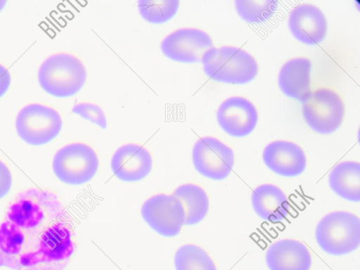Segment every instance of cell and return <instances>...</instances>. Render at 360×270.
<instances>
[{
    "instance_id": "7",
    "label": "cell",
    "mask_w": 360,
    "mask_h": 270,
    "mask_svg": "<svg viewBox=\"0 0 360 270\" xmlns=\"http://www.w3.org/2000/svg\"><path fill=\"white\" fill-rule=\"evenodd\" d=\"M344 105L333 90L319 89L311 92L302 102V115L307 124L316 132L328 134L340 126Z\"/></svg>"
},
{
    "instance_id": "5",
    "label": "cell",
    "mask_w": 360,
    "mask_h": 270,
    "mask_svg": "<svg viewBox=\"0 0 360 270\" xmlns=\"http://www.w3.org/2000/svg\"><path fill=\"white\" fill-rule=\"evenodd\" d=\"M98 168L94 150L82 143H73L58 150L53 160L56 176L63 182L80 185L90 181Z\"/></svg>"
},
{
    "instance_id": "19",
    "label": "cell",
    "mask_w": 360,
    "mask_h": 270,
    "mask_svg": "<svg viewBox=\"0 0 360 270\" xmlns=\"http://www.w3.org/2000/svg\"><path fill=\"white\" fill-rule=\"evenodd\" d=\"M172 195L181 203L185 225L198 224L206 216L209 200L201 187L191 184H184L176 188Z\"/></svg>"
},
{
    "instance_id": "8",
    "label": "cell",
    "mask_w": 360,
    "mask_h": 270,
    "mask_svg": "<svg viewBox=\"0 0 360 270\" xmlns=\"http://www.w3.org/2000/svg\"><path fill=\"white\" fill-rule=\"evenodd\" d=\"M192 160L195 168L200 174L213 180L225 179L234 164L231 148L210 136L202 137L195 142Z\"/></svg>"
},
{
    "instance_id": "17",
    "label": "cell",
    "mask_w": 360,
    "mask_h": 270,
    "mask_svg": "<svg viewBox=\"0 0 360 270\" xmlns=\"http://www.w3.org/2000/svg\"><path fill=\"white\" fill-rule=\"evenodd\" d=\"M252 205L262 219L276 222L283 219L289 212V202L284 193L276 186L263 184L252 193Z\"/></svg>"
},
{
    "instance_id": "21",
    "label": "cell",
    "mask_w": 360,
    "mask_h": 270,
    "mask_svg": "<svg viewBox=\"0 0 360 270\" xmlns=\"http://www.w3.org/2000/svg\"><path fill=\"white\" fill-rule=\"evenodd\" d=\"M139 13L151 23H163L171 19L177 12L178 0H139L137 3Z\"/></svg>"
},
{
    "instance_id": "22",
    "label": "cell",
    "mask_w": 360,
    "mask_h": 270,
    "mask_svg": "<svg viewBox=\"0 0 360 270\" xmlns=\"http://www.w3.org/2000/svg\"><path fill=\"white\" fill-rule=\"evenodd\" d=\"M237 13L248 22H262L274 13L278 3L274 0H236Z\"/></svg>"
},
{
    "instance_id": "14",
    "label": "cell",
    "mask_w": 360,
    "mask_h": 270,
    "mask_svg": "<svg viewBox=\"0 0 360 270\" xmlns=\"http://www.w3.org/2000/svg\"><path fill=\"white\" fill-rule=\"evenodd\" d=\"M264 164L274 172L284 176H295L303 172L306 158L302 149L287 141L268 144L262 154Z\"/></svg>"
},
{
    "instance_id": "15",
    "label": "cell",
    "mask_w": 360,
    "mask_h": 270,
    "mask_svg": "<svg viewBox=\"0 0 360 270\" xmlns=\"http://www.w3.org/2000/svg\"><path fill=\"white\" fill-rule=\"evenodd\" d=\"M266 262L270 270H309L311 259L308 249L302 243L283 239L269 247Z\"/></svg>"
},
{
    "instance_id": "2",
    "label": "cell",
    "mask_w": 360,
    "mask_h": 270,
    "mask_svg": "<svg viewBox=\"0 0 360 270\" xmlns=\"http://www.w3.org/2000/svg\"><path fill=\"white\" fill-rule=\"evenodd\" d=\"M201 63L210 79L225 83H248L258 72V65L253 56L235 46H213L204 53Z\"/></svg>"
},
{
    "instance_id": "11",
    "label": "cell",
    "mask_w": 360,
    "mask_h": 270,
    "mask_svg": "<svg viewBox=\"0 0 360 270\" xmlns=\"http://www.w3.org/2000/svg\"><path fill=\"white\" fill-rule=\"evenodd\" d=\"M219 126L228 134L241 137L255 129L258 114L255 105L248 99L232 96L224 101L217 112Z\"/></svg>"
},
{
    "instance_id": "12",
    "label": "cell",
    "mask_w": 360,
    "mask_h": 270,
    "mask_svg": "<svg viewBox=\"0 0 360 270\" xmlns=\"http://www.w3.org/2000/svg\"><path fill=\"white\" fill-rule=\"evenodd\" d=\"M288 27L297 40L314 45L324 39L327 32V20L323 13L316 6L300 4L289 15Z\"/></svg>"
},
{
    "instance_id": "13",
    "label": "cell",
    "mask_w": 360,
    "mask_h": 270,
    "mask_svg": "<svg viewBox=\"0 0 360 270\" xmlns=\"http://www.w3.org/2000/svg\"><path fill=\"white\" fill-rule=\"evenodd\" d=\"M152 168L150 153L141 146L128 143L120 146L111 160L114 174L124 181H136L146 177Z\"/></svg>"
},
{
    "instance_id": "26",
    "label": "cell",
    "mask_w": 360,
    "mask_h": 270,
    "mask_svg": "<svg viewBox=\"0 0 360 270\" xmlns=\"http://www.w3.org/2000/svg\"><path fill=\"white\" fill-rule=\"evenodd\" d=\"M6 4V0H0V11L4 8Z\"/></svg>"
},
{
    "instance_id": "1",
    "label": "cell",
    "mask_w": 360,
    "mask_h": 270,
    "mask_svg": "<svg viewBox=\"0 0 360 270\" xmlns=\"http://www.w3.org/2000/svg\"><path fill=\"white\" fill-rule=\"evenodd\" d=\"M72 229L55 194L38 188L20 192L0 225V266L63 270L75 250Z\"/></svg>"
},
{
    "instance_id": "16",
    "label": "cell",
    "mask_w": 360,
    "mask_h": 270,
    "mask_svg": "<svg viewBox=\"0 0 360 270\" xmlns=\"http://www.w3.org/2000/svg\"><path fill=\"white\" fill-rule=\"evenodd\" d=\"M311 61L305 58H295L281 68L278 82L281 90L288 97L304 102L310 91Z\"/></svg>"
},
{
    "instance_id": "18",
    "label": "cell",
    "mask_w": 360,
    "mask_h": 270,
    "mask_svg": "<svg viewBox=\"0 0 360 270\" xmlns=\"http://www.w3.org/2000/svg\"><path fill=\"white\" fill-rule=\"evenodd\" d=\"M330 188L340 197L352 202L360 200V165L347 161L337 165L329 174Z\"/></svg>"
},
{
    "instance_id": "3",
    "label": "cell",
    "mask_w": 360,
    "mask_h": 270,
    "mask_svg": "<svg viewBox=\"0 0 360 270\" xmlns=\"http://www.w3.org/2000/svg\"><path fill=\"white\" fill-rule=\"evenodd\" d=\"M82 62L65 53L48 57L40 65L38 80L41 88L56 97H68L77 94L86 79Z\"/></svg>"
},
{
    "instance_id": "9",
    "label": "cell",
    "mask_w": 360,
    "mask_h": 270,
    "mask_svg": "<svg viewBox=\"0 0 360 270\" xmlns=\"http://www.w3.org/2000/svg\"><path fill=\"white\" fill-rule=\"evenodd\" d=\"M141 215L150 227L163 236H176L184 224L183 207L173 195L150 197L142 205Z\"/></svg>"
},
{
    "instance_id": "23",
    "label": "cell",
    "mask_w": 360,
    "mask_h": 270,
    "mask_svg": "<svg viewBox=\"0 0 360 270\" xmlns=\"http://www.w3.org/2000/svg\"><path fill=\"white\" fill-rule=\"evenodd\" d=\"M72 111L91 121L103 129L107 127V120L103 110L96 104L83 102L75 105Z\"/></svg>"
},
{
    "instance_id": "6",
    "label": "cell",
    "mask_w": 360,
    "mask_h": 270,
    "mask_svg": "<svg viewBox=\"0 0 360 270\" xmlns=\"http://www.w3.org/2000/svg\"><path fill=\"white\" fill-rule=\"evenodd\" d=\"M18 136L32 146H40L53 140L62 128V119L54 109L41 104L25 106L15 120Z\"/></svg>"
},
{
    "instance_id": "25",
    "label": "cell",
    "mask_w": 360,
    "mask_h": 270,
    "mask_svg": "<svg viewBox=\"0 0 360 270\" xmlns=\"http://www.w3.org/2000/svg\"><path fill=\"white\" fill-rule=\"evenodd\" d=\"M10 84V73L6 68L0 64V97L6 92Z\"/></svg>"
},
{
    "instance_id": "20",
    "label": "cell",
    "mask_w": 360,
    "mask_h": 270,
    "mask_svg": "<svg viewBox=\"0 0 360 270\" xmlns=\"http://www.w3.org/2000/svg\"><path fill=\"white\" fill-rule=\"evenodd\" d=\"M174 266L176 270H217L207 253L192 244L184 245L177 250Z\"/></svg>"
},
{
    "instance_id": "24",
    "label": "cell",
    "mask_w": 360,
    "mask_h": 270,
    "mask_svg": "<svg viewBox=\"0 0 360 270\" xmlns=\"http://www.w3.org/2000/svg\"><path fill=\"white\" fill-rule=\"evenodd\" d=\"M12 184L11 172L6 165L0 160V198L9 191Z\"/></svg>"
},
{
    "instance_id": "10",
    "label": "cell",
    "mask_w": 360,
    "mask_h": 270,
    "mask_svg": "<svg viewBox=\"0 0 360 270\" xmlns=\"http://www.w3.org/2000/svg\"><path fill=\"white\" fill-rule=\"evenodd\" d=\"M213 47L212 38L205 32L193 27L178 29L162 41L160 49L167 58L178 62H201L204 53Z\"/></svg>"
},
{
    "instance_id": "4",
    "label": "cell",
    "mask_w": 360,
    "mask_h": 270,
    "mask_svg": "<svg viewBox=\"0 0 360 270\" xmlns=\"http://www.w3.org/2000/svg\"><path fill=\"white\" fill-rule=\"evenodd\" d=\"M315 236L320 248L328 254L349 253L360 244L359 219L347 212L329 213L319 222Z\"/></svg>"
}]
</instances>
